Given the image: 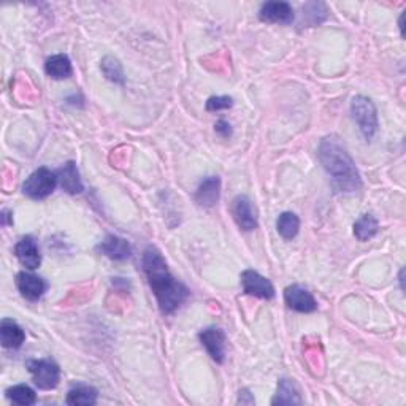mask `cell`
Instances as JSON below:
<instances>
[{"mask_svg":"<svg viewBox=\"0 0 406 406\" xmlns=\"http://www.w3.org/2000/svg\"><path fill=\"white\" fill-rule=\"evenodd\" d=\"M58 184L59 180L56 171H51L46 167H40L24 181L23 192L24 196L33 198V201H41V198L51 196Z\"/></svg>","mask_w":406,"mask_h":406,"instance_id":"cell-4","label":"cell"},{"mask_svg":"<svg viewBox=\"0 0 406 406\" xmlns=\"http://www.w3.org/2000/svg\"><path fill=\"white\" fill-rule=\"evenodd\" d=\"M238 403H247V405H254V397L251 395V392L247 390V389H242V390H240Z\"/></svg>","mask_w":406,"mask_h":406,"instance_id":"cell-26","label":"cell"},{"mask_svg":"<svg viewBox=\"0 0 406 406\" xmlns=\"http://www.w3.org/2000/svg\"><path fill=\"white\" fill-rule=\"evenodd\" d=\"M242 286L243 291L252 297L270 300L274 297V287L262 274L256 270H245L242 273Z\"/></svg>","mask_w":406,"mask_h":406,"instance_id":"cell-7","label":"cell"},{"mask_svg":"<svg viewBox=\"0 0 406 406\" xmlns=\"http://www.w3.org/2000/svg\"><path fill=\"white\" fill-rule=\"evenodd\" d=\"M16 287L21 295L29 301H37L46 291V283L40 277L29 272L16 274Z\"/></svg>","mask_w":406,"mask_h":406,"instance_id":"cell-12","label":"cell"},{"mask_svg":"<svg viewBox=\"0 0 406 406\" xmlns=\"http://www.w3.org/2000/svg\"><path fill=\"white\" fill-rule=\"evenodd\" d=\"M301 398H300V392L297 384H295L292 380H279L278 383V390L277 395L272 400V405H300Z\"/></svg>","mask_w":406,"mask_h":406,"instance_id":"cell-19","label":"cell"},{"mask_svg":"<svg viewBox=\"0 0 406 406\" xmlns=\"http://www.w3.org/2000/svg\"><path fill=\"white\" fill-rule=\"evenodd\" d=\"M143 270L162 314H173L189 297V289L170 273L167 262L156 246L143 254Z\"/></svg>","mask_w":406,"mask_h":406,"instance_id":"cell-1","label":"cell"},{"mask_svg":"<svg viewBox=\"0 0 406 406\" xmlns=\"http://www.w3.org/2000/svg\"><path fill=\"white\" fill-rule=\"evenodd\" d=\"M318 156L326 173L330 176L335 191L343 192V194H353V192L362 189L359 170H357L356 162L338 137L330 135L322 139Z\"/></svg>","mask_w":406,"mask_h":406,"instance_id":"cell-2","label":"cell"},{"mask_svg":"<svg viewBox=\"0 0 406 406\" xmlns=\"http://www.w3.org/2000/svg\"><path fill=\"white\" fill-rule=\"evenodd\" d=\"M284 300L286 305L297 313H313L318 309V301L314 300L313 294L299 284L286 287Z\"/></svg>","mask_w":406,"mask_h":406,"instance_id":"cell-9","label":"cell"},{"mask_svg":"<svg viewBox=\"0 0 406 406\" xmlns=\"http://www.w3.org/2000/svg\"><path fill=\"white\" fill-rule=\"evenodd\" d=\"M15 256L19 264L26 267L27 270H37L41 264V254L36 238L26 235L19 240L15 246Z\"/></svg>","mask_w":406,"mask_h":406,"instance_id":"cell-10","label":"cell"},{"mask_svg":"<svg viewBox=\"0 0 406 406\" xmlns=\"http://www.w3.org/2000/svg\"><path fill=\"white\" fill-rule=\"evenodd\" d=\"M95 250L112 260H126L132 254V247H130L127 240L116 235H107Z\"/></svg>","mask_w":406,"mask_h":406,"instance_id":"cell-13","label":"cell"},{"mask_svg":"<svg viewBox=\"0 0 406 406\" xmlns=\"http://www.w3.org/2000/svg\"><path fill=\"white\" fill-rule=\"evenodd\" d=\"M2 224L9 225V211H6V210L2 211Z\"/></svg>","mask_w":406,"mask_h":406,"instance_id":"cell-27","label":"cell"},{"mask_svg":"<svg viewBox=\"0 0 406 406\" xmlns=\"http://www.w3.org/2000/svg\"><path fill=\"white\" fill-rule=\"evenodd\" d=\"M100 70L103 75H105L107 80H109L112 82H116V85H124V81H126L121 62L113 56H107V58L102 59Z\"/></svg>","mask_w":406,"mask_h":406,"instance_id":"cell-22","label":"cell"},{"mask_svg":"<svg viewBox=\"0 0 406 406\" xmlns=\"http://www.w3.org/2000/svg\"><path fill=\"white\" fill-rule=\"evenodd\" d=\"M233 107V99L229 95H218V97H210L206 100V112H219V109H227Z\"/></svg>","mask_w":406,"mask_h":406,"instance_id":"cell-24","label":"cell"},{"mask_svg":"<svg viewBox=\"0 0 406 406\" xmlns=\"http://www.w3.org/2000/svg\"><path fill=\"white\" fill-rule=\"evenodd\" d=\"M6 397H9L13 403L21 406H29L37 402L36 390L26 386V384H18V386L6 389Z\"/></svg>","mask_w":406,"mask_h":406,"instance_id":"cell-23","label":"cell"},{"mask_svg":"<svg viewBox=\"0 0 406 406\" xmlns=\"http://www.w3.org/2000/svg\"><path fill=\"white\" fill-rule=\"evenodd\" d=\"M232 216L240 229L245 232H251L257 227V210L250 197H235V201L232 202Z\"/></svg>","mask_w":406,"mask_h":406,"instance_id":"cell-6","label":"cell"},{"mask_svg":"<svg viewBox=\"0 0 406 406\" xmlns=\"http://www.w3.org/2000/svg\"><path fill=\"white\" fill-rule=\"evenodd\" d=\"M277 230L284 240H292L297 237L300 230V219L291 211L281 213L277 221Z\"/></svg>","mask_w":406,"mask_h":406,"instance_id":"cell-21","label":"cell"},{"mask_svg":"<svg viewBox=\"0 0 406 406\" xmlns=\"http://www.w3.org/2000/svg\"><path fill=\"white\" fill-rule=\"evenodd\" d=\"M351 114L359 126L365 140H371L378 132V112L375 103L365 95H357L351 102Z\"/></svg>","mask_w":406,"mask_h":406,"instance_id":"cell-3","label":"cell"},{"mask_svg":"<svg viewBox=\"0 0 406 406\" xmlns=\"http://www.w3.org/2000/svg\"><path fill=\"white\" fill-rule=\"evenodd\" d=\"M45 72L53 80H67L72 77L73 68L72 62L65 54H56V56L48 58L45 62Z\"/></svg>","mask_w":406,"mask_h":406,"instance_id":"cell-17","label":"cell"},{"mask_svg":"<svg viewBox=\"0 0 406 406\" xmlns=\"http://www.w3.org/2000/svg\"><path fill=\"white\" fill-rule=\"evenodd\" d=\"M202 346L206 353L211 356V359L216 363H224L225 360V333L218 327H206L198 333Z\"/></svg>","mask_w":406,"mask_h":406,"instance_id":"cell-8","label":"cell"},{"mask_svg":"<svg viewBox=\"0 0 406 406\" xmlns=\"http://www.w3.org/2000/svg\"><path fill=\"white\" fill-rule=\"evenodd\" d=\"M215 132L219 135V137H223V139H229V137H232V126L227 121L224 119H219L216 124H215Z\"/></svg>","mask_w":406,"mask_h":406,"instance_id":"cell-25","label":"cell"},{"mask_svg":"<svg viewBox=\"0 0 406 406\" xmlns=\"http://www.w3.org/2000/svg\"><path fill=\"white\" fill-rule=\"evenodd\" d=\"M259 19L270 24H291L294 9L287 2H267L259 11Z\"/></svg>","mask_w":406,"mask_h":406,"instance_id":"cell-11","label":"cell"},{"mask_svg":"<svg viewBox=\"0 0 406 406\" xmlns=\"http://www.w3.org/2000/svg\"><path fill=\"white\" fill-rule=\"evenodd\" d=\"M99 392L92 386H86V384H78V386L72 388L67 394V405L72 406H87L97 403Z\"/></svg>","mask_w":406,"mask_h":406,"instance_id":"cell-18","label":"cell"},{"mask_svg":"<svg viewBox=\"0 0 406 406\" xmlns=\"http://www.w3.org/2000/svg\"><path fill=\"white\" fill-rule=\"evenodd\" d=\"M58 173V180H59V186L68 194H81L85 186H82V181L80 178V171L77 169V164L75 162H67L64 167L56 171Z\"/></svg>","mask_w":406,"mask_h":406,"instance_id":"cell-15","label":"cell"},{"mask_svg":"<svg viewBox=\"0 0 406 406\" xmlns=\"http://www.w3.org/2000/svg\"><path fill=\"white\" fill-rule=\"evenodd\" d=\"M27 370L32 375L36 386L41 390H51L58 388L60 380V368L54 360L38 359L27 362Z\"/></svg>","mask_w":406,"mask_h":406,"instance_id":"cell-5","label":"cell"},{"mask_svg":"<svg viewBox=\"0 0 406 406\" xmlns=\"http://www.w3.org/2000/svg\"><path fill=\"white\" fill-rule=\"evenodd\" d=\"M221 196V180L218 176H208L198 186L196 192V202L203 208H213Z\"/></svg>","mask_w":406,"mask_h":406,"instance_id":"cell-14","label":"cell"},{"mask_svg":"<svg viewBox=\"0 0 406 406\" xmlns=\"http://www.w3.org/2000/svg\"><path fill=\"white\" fill-rule=\"evenodd\" d=\"M0 341L6 349H19L24 345L26 333L13 319H4L0 324Z\"/></svg>","mask_w":406,"mask_h":406,"instance_id":"cell-16","label":"cell"},{"mask_svg":"<svg viewBox=\"0 0 406 406\" xmlns=\"http://www.w3.org/2000/svg\"><path fill=\"white\" fill-rule=\"evenodd\" d=\"M380 230V223L373 215H362L354 223V235L359 242H368Z\"/></svg>","mask_w":406,"mask_h":406,"instance_id":"cell-20","label":"cell"}]
</instances>
